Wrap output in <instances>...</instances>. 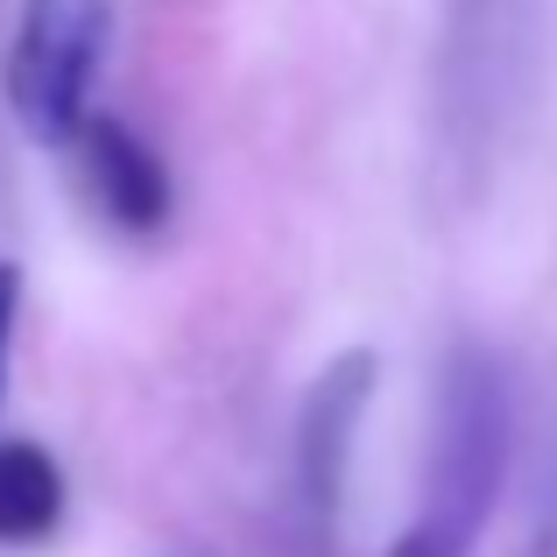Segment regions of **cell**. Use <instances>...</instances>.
<instances>
[{"label":"cell","instance_id":"obj_5","mask_svg":"<svg viewBox=\"0 0 557 557\" xmlns=\"http://www.w3.org/2000/svg\"><path fill=\"white\" fill-rule=\"evenodd\" d=\"M64 466L28 437H0V544L36 550L64 530Z\"/></svg>","mask_w":557,"mask_h":557},{"label":"cell","instance_id":"obj_6","mask_svg":"<svg viewBox=\"0 0 557 557\" xmlns=\"http://www.w3.org/2000/svg\"><path fill=\"white\" fill-rule=\"evenodd\" d=\"M14 318H22V269L0 261V388H8V346H14Z\"/></svg>","mask_w":557,"mask_h":557},{"label":"cell","instance_id":"obj_4","mask_svg":"<svg viewBox=\"0 0 557 557\" xmlns=\"http://www.w3.org/2000/svg\"><path fill=\"white\" fill-rule=\"evenodd\" d=\"M71 156H78V177L92 190V205L113 219L121 233H163L170 226V163L113 113H85V127L71 135Z\"/></svg>","mask_w":557,"mask_h":557},{"label":"cell","instance_id":"obj_2","mask_svg":"<svg viewBox=\"0 0 557 557\" xmlns=\"http://www.w3.org/2000/svg\"><path fill=\"white\" fill-rule=\"evenodd\" d=\"M113 42V0H22L8 42V113L36 149H71L92 113V85Z\"/></svg>","mask_w":557,"mask_h":557},{"label":"cell","instance_id":"obj_1","mask_svg":"<svg viewBox=\"0 0 557 557\" xmlns=\"http://www.w3.org/2000/svg\"><path fill=\"white\" fill-rule=\"evenodd\" d=\"M508 487V381L480 346H459L437 381L423 494L388 557H473Z\"/></svg>","mask_w":557,"mask_h":557},{"label":"cell","instance_id":"obj_3","mask_svg":"<svg viewBox=\"0 0 557 557\" xmlns=\"http://www.w3.org/2000/svg\"><path fill=\"white\" fill-rule=\"evenodd\" d=\"M374 374L381 360L368 346L339 354L325 374L311 381L304 395V417H297V480H304V502H311L318 522L339 516V494H346V459H354V431L374 403Z\"/></svg>","mask_w":557,"mask_h":557}]
</instances>
